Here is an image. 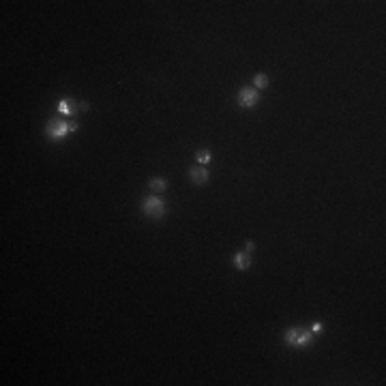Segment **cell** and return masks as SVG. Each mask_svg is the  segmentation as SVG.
<instances>
[{
  "label": "cell",
  "mask_w": 386,
  "mask_h": 386,
  "mask_svg": "<svg viewBox=\"0 0 386 386\" xmlns=\"http://www.w3.org/2000/svg\"><path fill=\"white\" fill-rule=\"evenodd\" d=\"M79 129L77 123H69V120H60V118H50L45 125V138H50L52 142H60L64 140L69 133H75Z\"/></svg>",
  "instance_id": "1"
},
{
  "label": "cell",
  "mask_w": 386,
  "mask_h": 386,
  "mask_svg": "<svg viewBox=\"0 0 386 386\" xmlns=\"http://www.w3.org/2000/svg\"><path fill=\"white\" fill-rule=\"evenodd\" d=\"M283 341L290 348H307V345L313 341V335L309 328H303V326H292L283 333Z\"/></svg>",
  "instance_id": "2"
},
{
  "label": "cell",
  "mask_w": 386,
  "mask_h": 386,
  "mask_svg": "<svg viewBox=\"0 0 386 386\" xmlns=\"http://www.w3.org/2000/svg\"><path fill=\"white\" fill-rule=\"evenodd\" d=\"M142 215L146 217V219H152V221L163 219V215H165V202H163V198H159V196L144 198V202H142Z\"/></svg>",
  "instance_id": "3"
},
{
  "label": "cell",
  "mask_w": 386,
  "mask_h": 386,
  "mask_svg": "<svg viewBox=\"0 0 386 386\" xmlns=\"http://www.w3.org/2000/svg\"><path fill=\"white\" fill-rule=\"evenodd\" d=\"M260 90H257V88H253V86H243L238 90V106L240 108H245V110H253L257 103H260Z\"/></svg>",
  "instance_id": "4"
},
{
  "label": "cell",
  "mask_w": 386,
  "mask_h": 386,
  "mask_svg": "<svg viewBox=\"0 0 386 386\" xmlns=\"http://www.w3.org/2000/svg\"><path fill=\"white\" fill-rule=\"evenodd\" d=\"M189 180L196 184V187H202L211 180V172L206 170V165H196V167H189Z\"/></svg>",
  "instance_id": "5"
},
{
  "label": "cell",
  "mask_w": 386,
  "mask_h": 386,
  "mask_svg": "<svg viewBox=\"0 0 386 386\" xmlns=\"http://www.w3.org/2000/svg\"><path fill=\"white\" fill-rule=\"evenodd\" d=\"M56 112L62 114V116H75L79 112V103L73 101V99H60L58 103H56Z\"/></svg>",
  "instance_id": "6"
},
{
  "label": "cell",
  "mask_w": 386,
  "mask_h": 386,
  "mask_svg": "<svg viewBox=\"0 0 386 386\" xmlns=\"http://www.w3.org/2000/svg\"><path fill=\"white\" fill-rule=\"evenodd\" d=\"M232 264H234L236 270H249V268H251V253H247V251L234 253V257H232Z\"/></svg>",
  "instance_id": "7"
},
{
  "label": "cell",
  "mask_w": 386,
  "mask_h": 386,
  "mask_svg": "<svg viewBox=\"0 0 386 386\" xmlns=\"http://www.w3.org/2000/svg\"><path fill=\"white\" fill-rule=\"evenodd\" d=\"M148 189L152 193H165L167 191V180L165 178H150L148 180Z\"/></svg>",
  "instance_id": "8"
},
{
  "label": "cell",
  "mask_w": 386,
  "mask_h": 386,
  "mask_svg": "<svg viewBox=\"0 0 386 386\" xmlns=\"http://www.w3.org/2000/svg\"><path fill=\"white\" fill-rule=\"evenodd\" d=\"M196 159H198V163L200 165H208L213 161V152L208 150V148H202V150H198L196 152Z\"/></svg>",
  "instance_id": "9"
},
{
  "label": "cell",
  "mask_w": 386,
  "mask_h": 386,
  "mask_svg": "<svg viewBox=\"0 0 386 386\" xmlns=\"http://www.w3.org/2000/svg\"><path fill=\"white\" fill-rule=\"evenodd\" d=\"M253 88H257V90H266L268 88V75L266 73H257L253 77Z\"/></svg>",
  "instance_id": "10"
},
{
  "label": "cell",
  "mask_w": 386,
  "mask_h": 386,
  "mask_svg": "<svg viewBox=\"0 0 386 386\" xmlns=\"http://www.w3.org/2000/svg\"><path fill=\"white\" fill-rule=\"evenodd\" d=\"M322 328H324V326H322V322H313V324L309 326V331H311V335H320Z\"/></svg>",
  "instance_id": "11"
},
{
  "label": "cell",
  "mask_w": 386,
  "mask_h": 386,
  "mask_svg": "<svg viewBox=\"0 0 386 386\" xmlns=\"http://www.w3.org/2000/svg\"><path fill=\"white\" fill-rule=\"evenodd\" d=\"M253 249H255V243H253V240H247V243H245V251H247V253H251Z\"/></svg>",
  "instance_id": "12"
},
{
  "label": "cell",
  "mask_w": 386,
  "mask_h": 386,
  "mask_svg": "<svg viewBox=\"0 0 386 386\" xmlns=\"http://www.w3.org/2000/svg\"><path fill=\"white\" fill-rule=\"evenodd\" d=\"M88 110H90V106L86 101H79V112H88Z\"/></svg>",
  "instance_id": "13"
}]
</instances>
